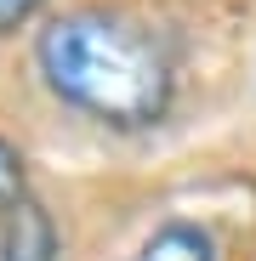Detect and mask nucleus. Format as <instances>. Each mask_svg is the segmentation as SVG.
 I'll return each instance as SVG.
<instances>
[{
    "label": "nucleus",
    "mask_w": 256,
    "mask_h": 261,
    "mask_svg": "<svg viewBox=\"0 0 256 261\" xmlns=\"http://www.w3.org/2000/svg\"><path fill=\"white\" fill-rule=\"evenodd\" d=\"M34 68L46 91L103 130H148L177 102V57L137 17L80 6L40 29Z\"/></svg>",
    "instance_id": "f257e3e1"
},
{
    "label": "nucleus",
    "mask_w": 256,
    "mask_h": 261,
    "mask_svg": "<svg viewBox=\"0 0 256 261\" xmlns=\"http://www.w3.org/2000/svg\"><path fill=\"white\" fill-rule=\"evenodd\" d=\"M0 261H63V233L34 193L0 210Z\"/></svg>",
    "instance_id": "f03ea898"
},
{
    "label": "nucleus",
    "mask_w": 256,
    "mask_h": 261,
    "mask_svg": "<svg viewBox=\"0 0 256 261\" xmlns=\"http://www.w3.org/2000/svg\"><path fill=\"white\" fill-rule=\"evenodd\" d=\"M125 261H217V239L199 222H159Z\"/></svg>",
    "instance_id": "7ed1b4c3"
},
{
    "label": "nucleus",
    "mask_w": 256,
    "mask_h": 261,
    "mask_svg": "<svg viewBox=\"0 0 256 261\" xmlns=\"http://www.w3.org/2000/svg\"><path fill=\"white\" fill-rule=\"evenodd\" d=\"M17 199H29V170H23V153L0 137V210Z\"/></svg>",
    "instance_id": "20e7f679"
},
{
    "label": "nucleus",
    "mask_w": 256,
    "mask_h": 261,
    "mask_svg": "<svg viewBox=\"0 0 256 261\" xmlns=\"http://www.w3.org/2000/svg\"><path fill=\"white\" fill-rule=\"evenodd\" d=\"M46 0H0V34H12V29H23Z\"/></svg>",
    "instance_id": "39448f33"
}]
</instances>
